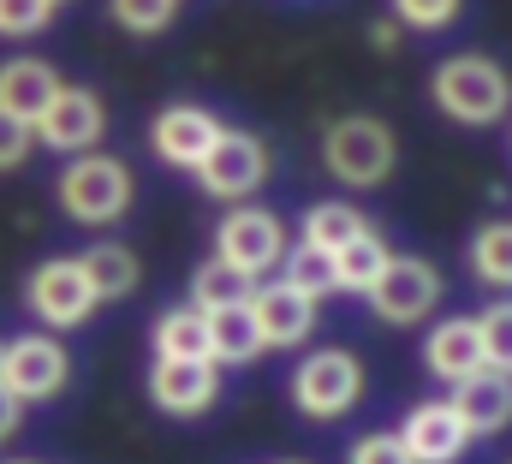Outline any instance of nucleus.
Masks as SVG:
<instances>
[{
	"label": "nucleus",
	"mask_w": 512,
	"mask_h": 464,
	"mask_svg": "<svg viewBox=\"0 0 512 464\" xmlns=\"http://www.w3.org/2000/svg\"><path fill=\"white\" fill-rule=\"evenodd\" d=\"M429 96H435L441 114L459 119V125H495L512 108V78L489 54H453V60L435 66Z\"/></svg>",
	"instance_id": "1"
},
{
	"label": "nucleus",
	"mask_w": 512,
	"mask_h": 464,
	"mask_svg": "<svg viewBox=\"0 0 512 464\" xmlns=\"http://www.w3.org/2000/svg\"><path fill=\"white\" fill-rule=\"evenodd\" d=\"M322 161H328V173L340 185L370 191V185H382L387 173H393L399 143H393V131L376 114H346L322 131Z\"/></svg>",
	"instance_id": "2"
},
{
	"label": "nucleus",
	"mask_w": 512,
	"mask_h": 464,
	"mask_svg": "<svg viewBox=\"0 0 512 464\" xmlns=\"http://www.w3.org/2000/svg\"><path fill=\"white\" fill-rule=\"evenodd\" d=\"M60 203L84 227H108L131 209V173L120 155H84L60 173Z\"/></svg>",
	"instance_id": "3"
},
{
	"label": "nucleus",
	"mask_w": 512,
	"mask_h": 464,
	"mask_svg": "<svg viewBox=\"0 0 512 464\" xmlns=\"http://www.w3.org/2000/svg\"><path fill=\"white\" fill-rule=\"evenodd\" d=\"M292 399H298L304 417L334 423V417H346V411L364 399V363L340 346L310 351V357L298 363V375H292Z\"/></svg>",
	"instance_id": "4"
},
{
	"label": "nucleus",
	"mask_w": 512,
	"mask_h": 464,
	"mask_svg": "<svg viewBox=\"0 0 512 464\" xmlns=\"http://www.w3.org/2000/svg\"><path fill=\"white\" fill-rule=\"evenodd\" d=\"M364 298H370V310L382 316L387 328H411V322H423L441 304V274L423 256H393L382 268V280Z\"/></svg>",
	"instance_id": "5"
},
{
	"label": "nucleus",
	"mask_w": 512,
	"mask_h": 464,
	"mask_svg": "<svg viewBox=\"0 0 512 464\" xmlns=\"http://www.w3.org/2000/svg\"><path fill=\"white\" fill-rule=\"evenodd\" d=\"M66 375H72V363H66V346H60L54 334H18L12 346L0 351V387H6L18 405L54 399V393L66 387Z\"/></svg>",
	"instance_id": "6"
},
{
	"label": "nucleus",
	"mask_w": 512,
	"mask_h": 464,
	"mask_svg": "<svg viewBox=\"0 0 512 464\" xmlns=\"http://www.w3.org/2000/svg\"><path fill=\"white\" fill-rule=\"evenodd\" d=\"M197 179H203L209 197H221V203H245L256 185L268 179V149H262V137H251V131H221L215 149L203 155Z\"/></svg>",
	"instance_id": "7"
},
{
	"label": "nucleus",
	"mask_w": 512,
	"mask_h": 464,
	"mask_svg": "<svg viewBox=\"0 0 512 464\" xmlns=\"http://www.w3.org/2000/svg\"><path fill=\"white\" fill-rule=\"evenodd\" d=\"M24 298H30V310H36L48 328H78V322H90V310H96V292H90L78 256L42 262V268L30 274V286H24Z\"/></svg>",
	"instance_id": "8"
},
{
	"label": "nucleus",
	"mask_w": 512,
	"mask_h": 464,
	"mask_svg": "<svg viewBox=\"0 0 512 464\" xmlns=\"http://www.w3.org/2000/svg\"><path fill=\"white\" fill-rule=\"evenodd\" d=\"M215 256L233 262L239 274H268L280 256H286V227L268 215V209H233L221 232H215Z\"/></svg>",
	"instance_id": "9"
},
{
	"label": "nucleus",
	"mask_w": 512,
	"mask_h": 464,
	"mask_svg": "<svg viewBox=\"0 0 512 464\" xmlns=\"http://www.w3.org/2000/svg\"><path fill=\"white\" fill-rule=\"evenodd\" d=\"M215 137H221V119L209 114V108H197V102H173V108H161L155 125H149V143H155V155L167 161V167H203V155L215 149Z\"/></svg>",
	"instance_id": "10"
},
{
	"label": "nucleus",
	"mask_w": 512,
	"mask_h": 464,
	"mask_svg": "<svg viewBox=\"0 0 512 464\" xmlns=\"http://www.w3.org/2000/svg\"><path fill=\"white\" fill-rule=\"evenodd\" d=\"M102 131H108V114H102V96H96V90H60L54 108L36 119V137H42L48 149H60V155L96 149Z\"/></svg>",
	"instance_id": "11"
},
{
	"label": "nucleus",
	"mask_w": 512,
	"mask_h": 464,
	"mask_svg": "<svg viewBox=\"0 0 512 464\" xmlns=\"http://www.w3.org/2000/svg\"><path fill=\"white\" fill-rule=\"evenodd\" d=\"M221 393V369L215 363H173V357H155L149 369V399L167 411V417H203Z\"/></svg>",
	"instance_id": "12"
},
{
	"label": "nucleus",
	"mask_w": 512,
	"mask_h": 464,
	"mask_svg": "<svg viewBox=\"0 0 512 464\" xmlns=\"http://www.w3.org/2000/svg\"><path fill=\"white\" fill-rule=\"evenodd\" d=\"M393 435L405 441L411 464H453V459H465V447H471V435L453 417V405H417Z\"/></svg>",
	"instance_id": "13"
},
{
	"label": "nucleus",
	"mask_w": 512,
	"mask_h": 464,
	"mask_svg": "<svg viewBox=\"0 0 512 464\" xmlns=\"http://www.w3.org/2000/svg\"><path fill=\"white\" fill-rule=\"evenodd\" d=\"M453 417L465 423V435H501L512 423V375L501 369H477L471 381L453 387Z\"/></svg>",
	"instance_id": "14"
},
{
	"label": "nucleus",
	"mask_w": 512,
	"mask_h": 464,
	"mask_svg": "<svg viewBox=\"0 0 512 464\" xmlns=\"http://www.w3.org/2000/svg\"><path fill=\"white\" fill-rule=\"evenodd\" d=\"M60 90L66 84L54 78L48 60H6L0 66V114H12L18 125H30V131H36V119L54 108Z\"/></svg>",
	"instance_id": "15"
},
{
	"label": "nucleus",
	"mask_w": 512,
	"mask_h": 464,
	"mask_svg": "<svg viewBox=\"0 0 512 464\" xmlns=\"http://www.w3.org/2000/svg\"><path fill=\"white\" fill-rule=\"evenodd\" d=\"M251 316L262 346H304L310 328H316V304L298 298L292 286H256L251 292Z\"/></svg>",
	"instance_id": "16"
},
{
	"label": "nucleus",
	"mask_w": 512,
	"mask_h": 464,
	"mask_svg": "<svg viewBox=\"0 0 512 464\" xmlns=\"http://www.w3.org/2000/svg\"><path fill=\"white\" fill-rule=\"evenodd\" d=\"M423 363H429V375H435V381H447V387L471 381V375L483 369V340H477V322H471V316L441 322V328L423 340Z\"/></svg>",
	"instance_id": "17"
},
{
	"label": "nucleus",
	"mask_w": 512,
	"mask_h": 464,
	"mask_svg": "<svg viewBox=\"0 0 512 464\" xmlns=\"http://www.w3.org/2000/svg\"><path fill=\"white\" fill-rule=\"evenodd\" d=\"M78 268H84L96 304H108V298H131L137 280H143V268H137V256H131L126 244H90V250L78 256Z\"/></svg>",
	"instance_id": "18"
},
{
	"label": "nucleus",
	"mask_w": 512,
	"mask_h": 464,
	"mask_svg": "<svg viewBox=\"0 0 512 464\" xmlns=\"http://www.w3.org/2000/svg\"><path fill=\"white\" fill-rule=\"evenodd\" d=\"M155 357H173V363H215L209 357V316L203 310H167L155 322Z\"/></svg>",
	"instance_id": "19"
},
{
	"label": "nucleus",
	"mask_w": 512,
	"mask_h": 464,
	"mask_svg": "<svg viewBox=\"0 0 512 464\" xmlns=\"http://www.w3.org/2000/svg\"><path fill=\"white\" fill-rule=\"evenodd\" d=\"M256 280L251 274H239L233 262H203L197 274H191V310H203V316H215V310H233V304H251Z\"/></svg>",
	"instance_id": "20"
},
{
	"label": "nucleus",
	"mask_w": 512,
	"mask_h": 464,
	"mask_svg": "<svg viewBox=\"0 0 512 464\" xmlns=\"http://www.w3.org/2000/svg\"><path fill=\"white\" fill-rule=\"evenodd\" d=\"M209 357H215V369L221 363H251V357H262V334H256L251 304H233V310H215L209 316Z\"/></svg>",
	"instance_id": "21"
},
{
	"label": "nucleus",
	"mask_w": 512,
	"mask_h": 464,
	"mask_svg": "<svg viewBox=\"0 0 512 464\" xmlns=\"http://www.w3.org/2000/svg\"><path fill=\"white\" fill-rule=\"evenodd\" d=\"M370 221H364V209H352V203H316L310 215H304V244L310 250H322V256H340L352 238H364Z\"/></svg>",
	"instance_id": "22"
},
{
	"label": "nucleus",
	"mask_w": 512,
	"mask_h": 464,
	"mask_svg": "<svg viewBox=\"0 0 512 464\" xmlns=\"http://www.w3.org/2000/svg\"><path fill=\"white\" fill-rule=\"evenodd\" d=\"M387 262H393V250L382 244V232L370 227L364 238H352V244L334 256V286H340V292H370V286L382 280Z\"/></svg>",
	"instance_id": "23"
},
{
	"label": "nucleus",
	"mask_w": 512,
	"mask_h": 464,
	"mask_svg": "<svg viewBox=\"0 0 512 464\" xmlns=\"http://www.w3.org/2000/svg\"><path fill=\"white\" fill-rule=\"evenodd\" d=\"M280 286H292L298 298H328L334 292V256H322V250H310V244H292L286 256H280Z\"/></svg>",
	"instance_id": "24"
},
{
	"label": "nucleus",
	"mask_w": 512,
	"mask_h": 464,
	"mask_svg": "<svg viewBox=\"0 0 512 464\" xmlns=\"http://www.w3.org/2000/svg\"><path fill=\"white\" fill-rule=\"evenodd\" d=\"M471 268L489 286H512V221H489L471 238Z\"/></svg>",
	"instance_id": "25"
},
{
	"label": "nucleus",
	"mask_w": 512,
	"mask_h": 464,
	"mask_svg": "<svg viewBox=\"0 0 512 464\" xmlns=\"http://www.w3.org/2000/svg\"><path fill=\"white\" fill-rule=\"evenodd\" d=\"M477 340H483V369L512 375V304H495L477 316Z\"/></svg>",
	"instance_id": "26"
},
{
	"label": "nucleus",
	"mask_w": 512,
	"mask_h": 464,
	"mask_svg": "<svg viewBox=\"0 0 512 464\" xmlns=\"http://www.w3.org/2000/svg\"><path fill=\"white\" fill-rule=\"evenodd\" d=\"M114 18L131 36H155V30L173 24V0H114Z\"/></svg>",
	"instance_id": "27"
},
{
	"label": "nucleus",
	"mask_w": 512,
	"mask_h": 464,
	"mask_svg": "<svg viewBox=\"0 0 512 464\" xmlns=\"http://www.w3.org/2000/svg\"><path fill=\"white\" fill-rule=\"evenodd\" d=\"M393 18L411 30H447L459 18V0H393Z\"/></svg>",
	"instance_id": "28"
},
{
	"label": "nucleus",
	"mask_w": 512,
	"mask_h": 464,
	"mask_svg": "<svg viewBox=\"0 0 512 464\" xmlns=\"http://www.w3.org/2000/svg\"><path fill=\"white\" fill-rule=\"evenodd\" d=\"M54 18L48 0H0V36H36Z\"/></svg>",
	"instance_id": "29"
},
{
	"label": "nucleus",
	"mask_w": 512,
	"mask_h": 464,
	"mask_svg": "<svg viewBox=\"0 0 512 464\" xmlns=\"http://www.w3.org/2000/svg\"><path fill=\"white\" fill-rule=\"evenodd\" d=\"M346 464H411V453H405L399 435H382V429H376V435H364V441L352 447V459Z\"/></svg>",
	"instance_id": "30"
},
{
	"label": "nucleus",
	"mask_w": 512,
	"mask_h": 464,
	"mask_svg": "<svg viewBox=\"0 0 512 464\" xmlns=\"http://www.w3.org/2000/svg\"><path fill=\"white\" fill-rule=\"evenodd\" d=\"M30 143H36V131H30V125H18L12 114H0V173H6V167H18V161L30 155Z\"/></svg>",
	"instance_id": "31"
},
{
	"label": "nucleus",
	"mask_w": 512,
	"mask_h": 464,
	"mask_svg": "<svg viewBox=\"0 0 512 464\" xmlns=\"http://www.w3.org/2000/svg\"><path fill=\"white\" fill-rule=\"evenodd\" d=\"M18 417H24V405L0 387V441H12V435H18Z\"/></svg>",
	"instance_id": "32"
},
{
	"label": "nucleus",
	"mask_w": 512,
	"mask_h": 464,
	"mask_svg": "<svg viewBox=\"0 0 512 464\" xmlns=\"http://www.w3.org/2000/svg\"><path fill=\"white\" fill-rule=\"evenodd\" d=\"M370 42H376L382 54H393V48H399V24H393V18H382V24H370Z\"/></svg>",
	"instance_id": "33"
},
{
	"label": "nucleus",
	"mask_w": 512,
	"mask_h": 464,
	"mask_svg": "<svg viewBox=\"0 0 512 464\" xmlns=\"http://www.w3.org/2000/svg\"><path fill=\"white\" fill-rule=\"evenodd\" d=\"M12 464H30V459H12Z\"/></svg>",
	"instance_id": "34"
},
{
	"label": "nucleus",
	"mask_w": 512,
	"mask_h": 464,
	"mask_svg": "<svg viewBox=\"0 0 512 464\" xmlns=\"http://www.w3.org/2000/svg\"><path fill=\"white\" fill-rule=\"evenodd\" d=\"M48 6H60V0H48Z\"/></svg>",
	"instance_id": "35"
},
{
	"label": "nucleus",
	"mask_w": 512,
	"mask_h": 464,
	"mask_svg": "<svg viewBox=\"0 0 512 464\" xmlns=\"http://www.w3.org/2000/svg\"><path fill=\"white\" fill-rule=\"evenodd\" d=\"M286 464H298V459H286Z\"/></svg>",
	"instance_id": "36"
},
{
	"label": "nucleus",
	"mask_w": 512,
	"mask_h": 464,
	"mask_svg": "<svg viewBox=\"0 0 512 464\" xmlns=\"http://www.w3.org/2000/svg\"><path fill=\"white\" fill-rule=\"evenodd\" d=\"M0 351H6V346H0Z\"/></svg>",
	"instance_id": "37"
}]
</instances>
